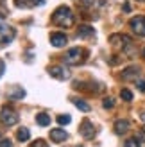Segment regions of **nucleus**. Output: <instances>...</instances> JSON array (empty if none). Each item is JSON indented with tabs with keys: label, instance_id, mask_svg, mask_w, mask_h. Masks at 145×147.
<instances>
[{
	"label": "nucleus",
	"instance_id": "nucleus-1",
	"mask_svg": "<svg viewBox=\"0 0 145 147\" xmlns=\"http://www.w3.org/2000/svg\"><path fill=\"white\" fill-rule=\"evenodd\" d=\"M52 24L57 27H63V29H68L74 25V14H72V9L66 5H61L57 7L52 14Z\"/></svg>",
	"mask_w": 145,
	"mask_h": 147
},
{
	"label": "nucleus",
	"instance_id": "nucleus-2",
	"mask_svg": "<svg viewBox=\"0 0 145 147\" xmlns=\"http://www.w3.org/2000/svg\"><path fill=\"white\" fill-rule=\"evenodd\" d=\"M0 122L4 124V126H7V127H11V126H14V124L18 122V115H16V111H13L11 108H2V111H0Z\"/></svg>",
	"mask_w": 145,
	"mask_h": 147
},
{
	"label": "nucleus",
	"instance_id": "nucleus-3",
	"mask_svg": "<svg viewBox=\"0 0 145 147\" xmlns=\"http://www.w3.org/2000/svg\"><path fill=\"white\" fill-rule=\"evenodd\" d=\"M83 50L75 47V49H70L66 54H64V63L66 65H79V63H83Z\"/></svg>",
	"mask_w": 145,
	"mask_h": 147
},
{
	"label": "nucleus",
	"instance_id": "nucleus-4",
	"mask_svg": "<svg viewBox=\"0 0 145 147\" xmlns=\"http://www.w3.org/2000/svg\"><path fill=\"white\" fill-rule=\"evenodd\" d=\"M14 36H16V32H14L13 27L0 24V45H7V43H11L14 40Z\"/></svg>",
	"mask_w": 145,
	"mask_h": 147
},
{
	"label": "nucleus",
	"instance_id": "nucleus-5",
	"mask_svg": "<svg viewBox=\"0 0 145 147\" xmlns=\"http://www.w3.org/2000/svg\"><path fill=\"white\" fill-rule=\"evenodd\" d=\"M79 133H81L83 138L90 140V138L95 136V127H93V124H91L88 119H84V120L81 122V126H79Z\"/></svg>",
	"mask_w": 145,
	"mask_h": 147
},
{
	"label": "nucleus",
	"instance_id": "nucleus-6",
	"mask_svg": "<svg viewBox=\"0 0 145 147\" xmlns=\"http://www.w3.org/2000/svg\"><path fill=\"white\" fill-rule=\"evenodd\" d=\"M129 25H131L133 32L136 36H145V16H136L129 22Z\"/></svg>",
	"mask_w": 145,
	"mask_h": 147
},
{
	"label": "nucleus",
	"instance_id": "nucleus-7",
	"mask_svg": "<svg viewBox=\"0 0 145 147\" xmlns=\"http://www.w3.org/2000/svg\"><path fill=\"white\" fill-rule=\"evenodd\" d=\"M48 74H50V77H56V79H59V81L70 79V72L64 68V67H50L48 68Z\"/></svg>",
	"mask_w": 145,
	"mask_h": 147
},
{
	"label": "nucleus",
	"instance_id": "nucleus-8",
	"mask_svg": "<svg viewBox=\"0 0 145 147\" xmlns=\"http://www.w3.org/2000/svg\"><path fill=\"white\" fill-rule=\"evenodd\" d=\"M66 41H68V38H66V34H63V32L50 34V43H52V47H56V49L64 47V45H66Z\"/></svg>",
	"mask_w": 145,
	"mask_h": 147
},
{
	"label": "nucleus",
	"instance_id": "nucleus-9",
	"mask_svg": "<svg viewBox=\"0 0 145 147\" xmlns=\"http://www.w3.org/2000/svg\"><path fill=\"white\" fill-rule=\"evenodd\" d=\"M68 138V133L64 129H61V127H57V129H50V140L52 142H56V144H61V142H64Z\"/></svg>",
	"mask_w": 145,
	"mask_h": 147
},
{
	"label": "nucleus",
	"instance_id": "nucleus-10",
	"mask_svg": "<svg viewBox=\"0 0 145 147\" xmlns=\"http://www.w3.org/2000/svg\"><path fill=\"white\" fill-rule=\"evenodd\" d=\"M129 127H131V124H129V120L126 119H118L117 122H115V133L117 135H126Z\"/></svg>",
	"mask_w": 145,
	"mask_h": 147
},
{
	"label": "nucleus",
	"instance_id": "nucleus-11",
	"mask_svg": "<svg viewBox=\"0 0 145 147\" xmlns=\"http://www.w3.org/2000/svg\"><path fill=\"white\" fill-rule=\"evenodd\" d=\"M7 95H9V99L16 100V99H23L25 97V90L21 86H13L9 92H7Z\"/></svg>",
	"mask_w": 145,
	"mask_h": 147
},
{
	"label": "nucleus",
	"instance_id": "nucleus-12",
	"mask_svg": "<svg viewBox=\"0 0 145 147\" xmlns=\"http://www.w3.org/2000/svg\"><path fill=\"white\" fill-rule=\"evenodd\" d=\"M77 36L79 38H90V36H95V31H93V27H90V25H83V27H79Z\"/></svg>",
	"mask_w": 145,
	"mask_h": 147
},
{
	"label": "nucleus",
	"instance_id": "nucleus-13",
	"mask_svg": "<svg viewBox=\"0 0 145 147\" xmlns=\"http://www.w3.org/2000/svg\"><path fill=\"white\" fill-rule=\"evenodd\" d=\"M138 67H129V68H126L124 70V74H122V77H124L126 81H129V79H136L138 77Z\"/></svg>",
	"mask_w": 145,
	"mask_h": 147
},
{
	"label": "nucleus",
	"instance_id": "nucleus-14",
	"mask_svg": "<svg viewBox=\"0 0 145 147\" xmlns=\"http://www.w3.org/2000/svg\"><path fill=\"white\" fill-rule=\"evenodd\" d=\"M36 122H38L41 127H47V126H50V115H47V113H38V115H36Z\"/></svg>",
	"mask_w": 145,
	"mask_h": 147
},
{
	"label": "nucleus",
	"instance_id": "nucleus-15",
	"mask_svg": "<svg viewBox=\"0 0 145 147\" xmlns=\"http://www.w3.org/2000/svg\"><path fill=\"white\" fill-rule=\"evenodd\" d=\"M16 138H18L20 142H27L29 138H31V133H29V129H27V127H21V129H18Z\"/></svg>",
	"mask_w": 145,
	"mask_h": 147
},
{
	"label": "nucleus",
	"instance_id": "nucleus-16",
	"mask_svg": "<svg viewBox=\"0 0 145 147\" xmlns=\"http://www.w3.org/2000/svg\"><path fill=\"white\" fill-rule=\"evenodd\" d=\"M14 5L21 7V9H29V7L34 5V0H14Z\"/></svg>",
	"mask_w": 145,
	"mask_h": 147
},
{
	"label": "nucleus",
	"instance_id": "nucleus-17",
	"mask_svg": "<svg viewBox=\"0 0 145 147\" xmlns=\"http://www.w3.org/2000/svg\"><path fill=\"white\" fill-rule=\"evenodd\" d=\"M74 104H75V108H79V109H81V111H84V113L90 111V104H86V102L81 100V99H74Z\"/></svg>",
	"mask_w": 145,
	"mask_h": 147
},
{
	"label": "nucleus",
	"instance_id": "nucleus-18",
	"mask_svg": "<svg viewBox=\"0 0 145 147\" xmlns=\"http://www.w3.org/2000/svg\"><path fill=\"white\" fill-rule=\"evenodd\" d=\"M120 97L124 99L126 102H129V100H133V92H131V90H127V88H124V90L120 92Z\"/></svg>",
	"mask_w": 145,
	"mask_h": 147
},
{
	"label": "nucleus",
	"instance_id": "nucleus-19",
	"mask_svg": "<svg viewBox=\"0 0 145 147\" xmlns=\"http://www.w3.org/2000/svg\"><path fill=\"white\" fill-rule=\"evenodd\" d=\"M57 122H59L61 126H66V124L72 122V119H70V115H59L57 117Z\"/></svg>",
	"mask_w": 145,
	"mask_h": 147
},
{
	"label": "nucleus",
	"instance_id": "nucleus-20",
	"mask_svg": "<svg viewBox=\"0 0 145 147\" xmlns=\"http://www.w3.org/2000/svg\"><path fill=\"white\" fill-rule=\"evenodd\" d=\"M124 147H140V140L138 138H129Z\"/></svg>",
	"mask_w": 145,
	"mask_h": 147
},
{
	"label": "nucleus",
	"instance_id": "nucleus-21",
	"mask_svg": "<svg viewBox=\"0 0 145 147\" xmlns=\"http://www.w3.org/2000/svg\"><path fill=\"white\" fill-rule=\"evenodd\" d=\"M102 106H104L106 109H111V108L115 106V100H113L111 97H106V99L102 100Z\"/></svg>",
	"mask_w": 145,
	"mask_h": 147
},
{
	"label": "nucleus",
	"instance_id": "nucleus-22",
	"mask_svg": "<svg viewBox=\"0 0 145 147\" xmlns=\"http://www.w3.org/2000/svg\"><path fill=\"white\" fill-rule=\"evenodd\" d=\"M31 147H48V145L45 144V140H36L34 144H31Z\"/></svg>",
	"mask_w": 145,
	"mask_h": 147
},
{
	"label": "nucleus",
	"instance_id": "nucleus-23",
	"mask_svg": "<svg viewBox=\"0 0 145 147\" xmlns=\"http://www.w3.org/2000/svg\"><path fill=\"white\" fill-rule=\"evenodd\" d=\"M13 144H11V140L9 138H4V140H0V147H11Z\"/></svg>",
	"mask_w": 145,
	"mask_h": 147
},
{
	"label": "nucleus",
	"instance_id": "nucleus-24",
	"mask_svg": "<svg viewBox=\"0 0 145 147\" xmlns=\"http://www.w3.org/2000/svg\"><path fill=\"white\" fill-rule=\"evenodd\" d=\"M136 86H138V90H140V92L145 93V81H138V83H136Z\"/></svg>",
	"mask_w": 145,
	"mask_h": 147
},
{
	"label": "nucleus",
	"instance_id": "nucleus-25",
	"mask_svg": "<svg viewBox=\"0 0 145 147\" xmlns=\"http://www.w3.org/2000/svg\"><path fill=\"white\" fill-rule=\"evenodd\" d=\"M4 72H5V63H4L2 59H0V77L4 76Z\"/></svg>",
	"mask_w": 145,
	"mask_h": 147
},
{
	"label": "nucleus",
	"instance_id": "nucleus-26",
	"mask_svg": "<svg viewBox=\"0 0 145 147\" xmlns=\"http://www.w3.org/2000/svg\"><path fill=\"white\" fill-rule=\"evenodd\" d=\"M7 14H9V13H7V9H4V7H0V18H5Z\"/></svg>",
	"mask_w": 145,
	"mask_h": 147
},
{
	"label": "nucleus",
	"instance_id": "nucleus-27",
	"mask_svg": "<svg viewBox=\"0 0 145 147\" xmlns=\"http://www.w3.org/2000/svg\"><path fill=\"white\" fill-rule=\"evenodd\" d=\"M122 9H124L126 13H129V11H131V5H129V4H124V7H122Z\"/></svg>",
	"mask_w": 145,
	"mask_h": 147
},
{
	"label": "nucleus",
	"instance_id": "nucleus-28",
	"mask_svg": "<svg viewBox=\"0 0 145 147\" xmlns=\"http://www.w3.org/2000/svg\"><path fill=\"white\" fill-rule=\"evenodd\" d=\"M45 4V0H34V5H43Z\"/></svg>",
	"mask_w": 145,
	"mask_h": 147
},
{
	"label": "nucleus",
	"instance_id": "nucleus-29",
	"mask_svg": "<svg viewBox=\"0 0 145 147\" xmlns=\"http://www.w3.org/2000/svg\"><path fill=\"white\" fill-rule=\"evenodd\" d=\"M140 119H142V120H143V122H145V111H143V113H142V115H140Z\"/></svg>",
	"mask_w": 145,
	"mask_h": 147
},
{
	"label": "nucleus",
	"instance_id": "nucleus-30",
	"mask_svg": "<svg viewBox=\"0 0 145 147\" xmlns=\"http://www.w3.org/2000/svg\"><path fill=\"white\" fill-rule=\"evenodd\" d=\"M142 131H143V133H145V126H143V127H142Z\"/></svg>",
	"mask_w": 145,
	"mask_h": 147
},
{
	"label": "nucleus",
	"instance_id": "nucleus-31",
	"mask_svg": "<svg viewBox=\"0 0 145 147\" xmlns=\"http://www.w3.org/2000/svg\"><path fill=\"white\" fill-rule=\"evenodd\" d=\"M143 56H145V49H143Z\"/></svg>",
	"mask_w": 145,
	"mask_h": 147
}]
</instances>
